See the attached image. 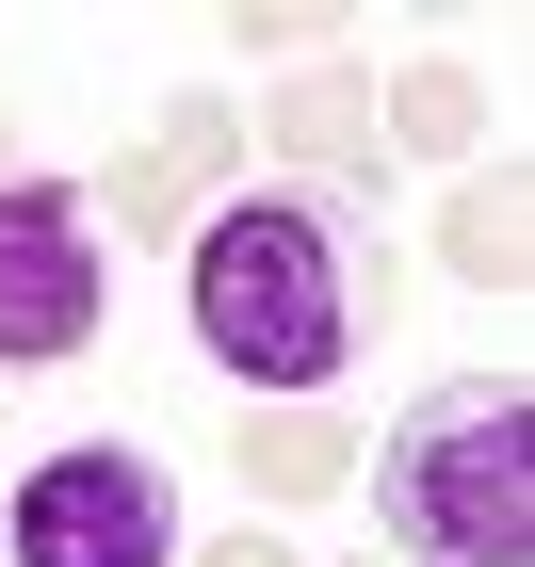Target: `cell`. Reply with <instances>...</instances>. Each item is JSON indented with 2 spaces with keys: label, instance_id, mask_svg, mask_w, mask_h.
<instances>
[{
  "label": "cell",
  "instance_id": "30bf717a",
  "mask_svg": "<svg viewBox=\"0 0 535 567\" xmlns=\"http://www.w3.org/2000/svg\"><path fill=\"white\" fill-rule=\"evenodd\" d=\"M82 212H114V244H163V227H178V178H163V146H146V163H114V178L82 195Z\"/></svg>",
  "mask_w": 535,
  "mask_h": 567
},
{
  "label": "cell",
  "instance_id": "ba28073f",
  "mask_svg": "<svg viewBox=\"0 0 535 567\" xmlns=\"http://www.w3.org/2000/svg\"><path fill=\"white\" fill-rule=\"evenodd\" d=\"M390 146L471 163V146H487V82H471V65H405V82H390Z\"/></svg>",
  "mask_w": 535,
  "mask_h": 567
},
{
  "label": "cell",
  "instance_id": "8992f818",
  "mask_svg": "<svg viewBox=\"0 0 535 567\" xmlns=\"http://www.w3.org/2000/svg\"><path fill=\"white\" fill-rule=\"evenodd\" d=\"M341 471H357V437L325 422V405H260V422H244V486H276V503H325Z\"/></svg>",
  "mask_w": 535,
  "mask_h": 567
},
{
  "label": "cell",
  "instance_id": "5b68a950",
  "mask_svg": "<svg viewBox=\"0 0 535 567\" xmlns=\"http://www.w3.org/2000/svg\"><path fill=\"white\" fill-rule=\"evenodd\" d=\"M276 146H292L309 178H357V163H373V82H357V65H309V82H276Z\"/></svg>",
  "mask_w": 535,
  "mask_h": 567
},
{
  "label": "cell",
  "instance_id": "3957f363",
  "mask_svg": "<svg viewBox=\"0 0 535 567\" xmlns=\"http://www.w3.org/2000/svg\"><path fill=\"white\" fill-rule=\"evenodd\" d=\"M0 535H17V567H178V486H163V454L82 437V454L17 471Z\"/></svg>",
  "mask_w": 535,
  "mask_h": 567
},
{
  "label": "cell",
  "instance_id": "9c48e42d",
  "mask_svg": "<svg viewBox=\"0 0 535 567\" xmlns=\"http://www.w3.org/2000/svg\"><path fill=\"white\" fill-rule=\"evenodd\" d=\"M227 163H244V114H227V97H178L163 114V178L195 195V178H227Z\"/></svg>",
  "mask_w": 535,
  "mask_h": 567
},
{
  "label": "cell",
  "instance_id": "7a4b0ae2",
  "mask_svg": "<svg viewBox=\"0 0 535 567\" xmlns=\"http://www.w3.org/2000/svg\"><path fill=\"white\" fill-rule=\"evenodd\" d=\"M373 503L422 567H535V405L519 373H439L373 437Z\"/></svg>",
  "mask_w": 535,
  "mask_h": 567
},
{
  "label": "cell",
  "instance_id": "277c9868",
  "mask_svg": "<svg viewBox=\"0 0 535 567\" xmlns=\"http://www.w3.org/2000/svg\"><path fill=\"white\" fill-rule=\"evenodd\" d=\"M97 308H114V276H97L82 178H0V373H65Z\"/></svg>",
  "mask_w": 535,
  "mask_h": 567
},
{
  "label": "cell",
  "instance_id": "8fae6325",
  "mask_svg": "<svg viewBox=\"0 0 535 567\" xmlns=\"http://www.w3.org/2000/svg\"><path fill=\"white\" fill-rule=\"evenodd\" d=\"M178 567H309V551H276V535H244V519H227L212 551H178Z\"/></svg>",
  "mask_w": 535,
  "mask_h": 567
},
{
  "label": "cell",
  "instance_id": "6da1fadb",
  "mask_svg": "<svg viewBox=\"0 0 535 567\" xmlns=\"http://www.w3.org/2000/svg\"><path fill=\"white\" fill-rule=\"evenodd\" d=\"M373 292H390V260L357 276V244L325 212H292V195H244V212L195 227V341H212L244 390H276V405H309L357 357V308Z\"/></svg>",
  "mask_w": 535,
  "mask_h": 567
},
{
  "label": "cell",
  "instance_id": "52a82bcc",
  "mask_svg": "<svg viewBox=\"0 0 535 567\" xmlns=\"http://www.w3.org/2000/svg\"><path fill=\"white\" fill-rule=\"evenodd\" d=\"M439 260L471 276V292H519V260H535V227H519V178H454V212H439Z\"/></svg>",
  "mask_w": 535,
  "mask_h": 567
}]
</instances>
